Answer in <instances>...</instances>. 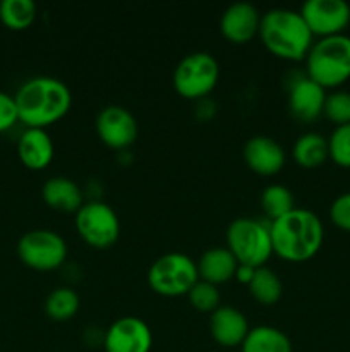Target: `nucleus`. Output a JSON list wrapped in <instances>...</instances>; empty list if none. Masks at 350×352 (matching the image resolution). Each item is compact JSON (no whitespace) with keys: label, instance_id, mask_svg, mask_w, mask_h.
Masks as SVG:
<instances>
[{"label":"nucleus","instance_id":"a878e982","mask_svg":"<svg viewBox=\"0 0 350 352\" xmlns=\"http://www.w3.org/2000/svg\"><path fill=\"white\" fill-rule=\"evenodd\" d=\"M189 302L194 306L199 311H215L220 306V291L215 284L211 282H206L202 278H199L194 285L191 287V291L187 292Z\"/></svg>","mask_w":350,"mask_h":352},{"label":"nucleus","instance_id":"ddd939ff","mask_svg":"<svg viewBox=\"0 0 350 352\" xmlns=\"http://www.w3.org/2000/svg\"><path fill=\"white\" fill-rule=\"evenodd\" d=\"M326 91L321 85L309 78L307 74H299L288 85V109L297 119L314 120L323 113Z\"/></svg>","mask_w":350,"mask_h":352},{"label":"nucleus","instance_id":"0eeeda50","mask_svg":"<svg viewBox=\"0 0 350 352\" xmlns=\"http://www.w3.org/2000/svg\"><path fill=\"white\" fill-rule=\"evenodd\" d=\"M218 60L209 52H191L175 65L174 86L185 98H202L218 82Z\"/></svg>","mask_w":350,"mask_h":352},{"label":"nucleus","instance_id":"5701e85b","mask_svg":"<svg viewBox=\"0 0 350 352\" xmlns=\"http://www.w3.org/2000/svg\"><path fill=\"white\" fill-rule=\"evenodd\" d=\"M79 306H81V298L74 289L67 285L55 287L45 299V311L57 322L71 320L79 311Z\"/></svg>","mask_w":350,"mask_h":352},{"label":"nucleus","instance_id":"c756f323","mask_svg":"<svg viewBox=\"0 0 350 352\" xmlns=\"http://www.w3.org/2000/svg\"><path fill=\"white\" fill-rule=\"evenodd\" d=\"M19 120L16 98L5 91H0V133L9 131Z\"/></svg>","mask_w":350,"mask_h":352},{"label":"nucleus","instance_id":"4be33fe9","mask_svg":"<svg viewBox=\"0 0 350 352\" xmlns=\"http://www.w3.org/2000/svg\"><path fill=\"white\" fill-rule=\"evenodd\" d=\"M249 291L253 294V298L256 301H259L261 305H275L278 299L281 298V292H283V284H281V278L278 277V274L271 268L257 267L254 270L253 278L249 280Z\"/></svg>","mask_w":350,"mask_h":352},{"label":"nucleus","instance_id":"7ed1b4c3","mask_svg":"<svg viewBox=\"0 0 350 352\" xmlns=\"http://www.w3.org/2000/svg\"><path fill=\"white\" fill-rule=\"evenodd\" d=\"M259 36L271 54L288 60H301L307 55L314 34L299 10L275 7L261 14Z\"/></svg>","mask_w":350,"mask_h":352},{"label":"nucleus","instance_id":"9d476101","mask_svg":"<svg viewBox=\"0 0 350 352\" xmlns=\"http://www.w3.org/2000/svg\"><path fill=\"white\" fill-rule=\"evenodd\" d=\"M299 12L311 33L321 38L342 34L350 24V6L345 0H305Z\"/></svg>","mask_w":350,"mask_h":352},{"label":"nucleus","instance_id":"a211bd4d","mask_svg":"<svg viewBox=\"0 0 350 352\" xmlns=\"http://www.w3.org/2000/svg\"><path fill=\"white\" fill-rule=\"evenodd\" d=\"M196 263L199 277L215 285L230 280L239 267V261L226 246L208 248Z\"/></svg>","mask_w":350,"mask_h":352},{"label":"nucleus","instance_id":"7c9ffc66","mask_svg":"<svg viewBox=\"0 0 350 352\" xmlns=\"http://www.w3.org/2000/svg\"><path fill=\"white\" fill-rule=\"evenodd\" d=\"M254 270H256V268H254V267H249V265H240L239 263V267H237V270H235V275H237V278H239L240 282H246V284H249V280H250V278H253Z\"/></svg>","mask_w":350,"mask_h":352},{"label":"nucleus","instance_id":"b1692460","mask_svg":"<svg viewBox=\"0 0 350 352\" xmlns=\"http://www.w3.org/2000/svg\"><path fill=\"white\" fill-rule=\"evenodd\" d=\"M36 3L33 0H0V21L9 30L21 31L33 24Z\"/></svg>","mask_w":350,"mask_h":352},{"label":"nucleus","instance_id":"412c9836","mask_svg":"<svg viewBox=\"0 0 350 352\" xmlns=\"http://www.w3.org/2000/svg\"><path fill=\"white\" fill-rule=\"evenodd\" d=\"M292 155H294V160L302 167H319L329 157L328 138L323 136L321 133H316V131L301 134L292 146Z\"/></svg>","mask_w":350,"mask_h":352},{"label":"nucleus","instance_id":"6ab92c4d","mask_svg":"<svg viewBox=\"0 0 350 352\" xmlns=\"http://www.w3.org/2000/svg\"><path fill=\"white\" fill-rule=\"evenodd\" d=\"M41 196L48 206L60 212H78L82 206V189L65 175L50 177L41 188Z\"/></svg>","mask_w":350,"mask_h":352},{"label":"nucleus","instance_id":"f8f14e48","mask_svg":"<svg viewBox=\"0 0 350 352\" xmlns=\"http://www.w3.org/2000/svg\"><path fill=\"white\" fill-rule=\"evenodd\" d=\"M96 133L105 144L124 150L136 141L137 120L126 107L106 105L96 116Z\"/></svg>","mask_w":350,"mask_h":352},{"label":"nucleus","instance_id":"c85d7f7f","mask_svg":"<svg viewBox=\"0 0 350 352\" xmlns=\"http://www.w3.org/2000/svg\"><path fill=\"white\" fill-rule=\"evenodd\" d=\"M329 219L336 227L350 232V191L342 192L329 206Z\"/></svg>","mask_w":350,"mask_h":352},{"label":"nucleus","instance_id":"20e7f679","mask_svg":"<svg viewBox=\"0 0 350 352\" xmlns=\"http://www.w3.org/2000/svg\"><path fill=\"white\" fill-rule=\"evenodd\" d=\"M305 74L323 88H336L350 78V36L333 34L312 41L305 55Z\"/></svg>","mask_w":350,"mask_h":352},{"label":"nucleus","instance_id":"39448f33","mask_svg":"<svg viewBox=\"0 0 350 352\" xmlns=\"http://www.w3.org/2000/svg\"><path fill=\"white\" fill-rule=\"evenodd\" d=\"M226 248L240 265L264 267L273 253L270 222L254 217H239L226 229Z\"/></svg>","mask_w":350,"mask_h":352},{"label":"nucleus","instance_id":"4468645a","mask_svg":"<svg viewBox=\"0 0 350 352\" xmlns=\"http://www.w3.org/2000/svg\"><path fill=\"white\" fill-rule=\"evenodd\" d=\"M261 12L254 3L233 2L223 10L222 19H220V28L226 40L233 43H246L253 40L259 33Z\"/></svg>","mask_w":350,"mask_h":352},{"label":"nucleus","instance_id":"9b49d317","mask_svg":"<svg viewBox=\"0 0 350 352\" xmlns=\"http://www.w3.org/2000/svg\"><path fill=\"white\" fill-rule=\"evenodd\" d=\"M153 346V333L150 325L137 316L117 318L103 337L106 352H150Z\"/></svg>","mask_w":350,"mask_h":352},{"label":"nucleus","instance_id":"f257e3e1","mask_svg":"<svg viewBox=\"0 0 350 352\" xmlns=\"http://www.w3.org/2000/svg\"><path fill=\"white\" fill-rule=\"evenodd\" d=\"M14 98L21 122L45 129L69 112L72 93L62 79L34 76L19 86Z\"/></svg>","mask_w":350,"mask_h":352},{"label":"nucleus","instance_id":"cd10ccee","mask_svg":"<svg viewBox=\"0 0 350 352\" xmlns=\"http://www.w3.org/2000/svg\"><path fill=\"white\" fill-rule=\"evenodd\" d=\"M323 113L336 126L350 124V93L340 89L326 95Z\"/></svg>","mask_w":350,"mask_h":352},{"label":"nucleus","instance_id":"f3484780","mask_svg":"<svg viewBox=\"0 0 350 352\" xmlns=\"http://www.w3.org/2000/svg\"><path fill=\"white\" fill-rule=\"evenodd\" d=\"M55 153L54 141L47 129L41 127H26L17 140V155L19 160L31 170H41L51 162Z\"/></svg>","mask_w":350,"mask_h":352},{"label":"nucleus","instance_id":"393cba45","mask_svg":"<svg viewBox=\"0 0 350 352\" xmlns=\"http://www.w3.org/2000/svg\"><path fill=\"white\" fill-rule=\"evenodd\" d=\"M261 206L271 222L295 208L294 195L283 184H268L261 192Z\"/></svg>","mask_w":350,"mask_h":352},{"label":"nucleus","instance_id":"f03ea898","mask_svg":"<svg viewBox=\"0 0 350 352\" xmlns=\"http://www.w3.org/2000/svg\"><path fill=\"white\" fill-rule=\"evenodd\" d=\"M270 232L273 253L288 261H305L312 258L325 239L321 219L301 206L271 220Z\"/></svg>","mask_w":350,"mask_h":352},{"label":"nucleus","instance_id":"bb28decb","mask_svg":"<svg viewBox=\"0 0 350 352\" xmlns=\"http://www.w3.org/2000/svg\"><path fill=\"white\" fill-rule=\"evenodd\" d=\"M329 157L340 167L350 168V124L336 126L328 138Z\"/></svg>","mask_w":350,"mask_h":352},{"label":"nucleus","instance_id":"423d86ee","mask_svg":"<svg viewBox=\"0 0 350 352\" xmlns=\"http://www.w3.org/2000/svg\"><path fill=\"white\" fill-rule=\"evenodd\" d=\"M198 280V263L178 251L161 254L148 268V284L163 296L187 294Z\"/></svg>","mask_w":350,"mask_h":352},{"label":"nucleus","instance_id":"dca6fc26","mask_svg":"<svg viewBox=\"0 0 350 352\" xmlns=\"http://www.w3.org/2000/svg\"><path fill=\"white\" fill-rule=\"evenodd\" d=\"M250 327L246 315L240 309L229 305H220L209 315V332L223 347L240 346L249 333Z\"/></svg>","mask_w":350,"mask_h":352},{"label":"nucleus","instance_id":"1a4fd4ad","mask_svg":"<svg viewBox=\"0 0 350 352\" xmlns=\"http://www.w3.org/2000/svg\"><path fill=\"white\" fill-rule=\"evenodd\" d=\"M75 229L89 246L103 250L119 239L120 220L108 203L93 199L75 212Z\"/></svg>","mask_w":350,"mask_h":352},{"label":"nucleus","instance_id":"2eb2a0df","mask_svg":"<svg viewBox=\"0 0 350 352\" xmlns=\"http://www.w3.org/2000/svg\"><path fill=\"white\" fill-rule=\"evenodd\" d=\"M246 164L261 175H273L285 165L287 155L275 138L256 134L249 138L242 148Z\"/></svg>","mask_w":350,"mask_h":352},{"label":"nucleus","instance_id":"aec40b11","mask_svg":"<svg viewBox=\"0 0 350 352\" xmlns=\"http://www.w3.org/2000/svg\"><path fill=\"white\" fill-rule=\"evenodd\" d=\"M240 352H292V342L283 330L271 325H257L249 330Z\"/></svg>","mask_w":350,"mask_h":352},{"label":"nucleus","instance_id":"6e6552de","mask_svg":"<svg viewBox=\"0 0 350 352\" xmlns=\"http://www.w3.org/2000/svg\"><path fill=\"white\" fill-rule=\"evenodd\" d=\"M67 251L64 237L50 229H33L17 241L21 261L33 270H55L65 261Z\"/></svg>","mask_w":350,"mask_h":352}]
</instances>
